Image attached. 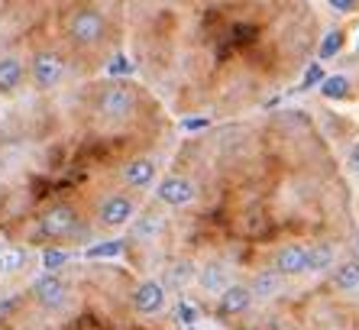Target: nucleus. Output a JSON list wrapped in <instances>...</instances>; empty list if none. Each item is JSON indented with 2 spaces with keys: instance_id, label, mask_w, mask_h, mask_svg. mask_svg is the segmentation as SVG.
Segmentation results:
<instances>
[{
  "instance_id": "2",
  "label": "nucleus",
  "mask_w": 359,
  "mask_h": 330,
  "mask_svg": "<svg viewBox=\"0 0 359 330\" xmlns=\"http://www.w3.org/2000/svg\"><path fill=\"white\" fill-rule=\"evenodd\" d=\"M220 330H359V253L346 249L334 269L304 289L256 305Z\"/></svg>"
},
{
  "instance_id": "11",
  "label": "nucleus",
  "mask_w": 359,
  "mask_h": 330,
  "mask_svg": "<svg viewBox=\"0 0 359 330\" xmlns=\"http://www.w3.org/2000/svg\"><path fill=\"white\" fill-rule=\"evenodd\" d=\"M346 165H350V172L359 175V143L350 149V156H346Z\"/></svg>"
},
{
  "instance_id": "3",
  "label": "nucleus",
  "mask_w": 359,
  "mask_h": 330,
  "mask_svg": "<svg viewBox=\"0 0 359 330\" xmlns=\"http://www.w3.org/2000/svg\"><path fill=\"white\" fill-rule=\"evenodd\" d=\"M110 20L107 13L94 4H81V7L68 10L65 17V39L75 52H84V55H97L104 46L110 42Z\"/></svg>"
},
{
  "instance_id": "9",
  "label": "nucleus",
  "mask_w": 359,
  "mask_h": 330,
  "mask_svg": "<svg viewBox=\"0 0 359 330\" xmlns=\"http://www.w3.org/2000/svg\"><path fill=\"white\" fill-rule=\"evenodd\" d=\"M324 78H327V74H324V68H320V62H314V65H311V72L304 74V88H314V84H320Z\"/></svg>"
},
{
  "instance_id": "10",
  "label": "nucleus",
  "mask_w": 359,
  "mask_h": 330,
  "mask_svg": "<svg viewBox=\"0 0 359 330\" xmlns=\"http://www.w3.org/2000/svg\"><path fill=\"white\" fill-rule=\"evenodd\" d=\"M327 4H330L337 13H353V10L359 7V0H327Z\"/></svg>"
},
{
  "instance_id": "7",
  "label": "nucleus",
  "mask_w": 359,
  "mask_h": 330,
  "mask_svg": "<svg viewBox=\"0 0 359 330\" xmlns=\"http://www.w3.org/2000/svg\"><path fill=\"white\" fill-rule=\"evenodd\" d=\"M320 94H324L327 100H353L356 98L353 81L346 74H330V78H324V81H320Z\"/></svg>"
},
{
  "instance_id": "4",
  "label": "nucleus",
  "mask_w": 359,
  "mask_h": 330,
  "mask_svg": "<svg viewBox=\"0 0 359 330\" xmlns=\"http://www.w3.org/2000/svg\"><path fill=\"white\" fill-rule=\"evenodd\" d=\"M68 68H72V62H68V55L62 49H55V46H39V49H33L29 58H26L29 88H33L36 94L59 91L68 78Z\"/></svg>"
},
{
  "instance_id": "6",
  "label": "nucleus",
  "mask_w": 359,
  "mask_h": 330,
  "mask_svg": "<svg viewBox=\"0 0 359 330\" xmlns=\"http://www.w3.org/2000/svg\"><path fill=\"white\" fill-rule=\"evenodd\" d=\"M29 84V72H26V58L17 52H4L0 55V98H17Z\"/></svg>"
},
{
  "instance_id": "1",
  "label": "nucleus",
  "mask_w": 359,
  "mask_h": 330,
  "mask_svg": "<svg viewBox=\"0 0 359 330\" xmlns=\"http://www.w3.org/2000/svg\"><path fill=\"white\" fill-rule=\"evenodd\" d=\"M0 330H191L159 279L110 259L42 269L0 301Z\"/></svg>"
},
{
  "instance_id": "8",
  "label": "nucleus",
  "mask_w": 359,
  "mask_h": 330,
  "mask_svg": "<svg viewBox=\"0 0 359 330\" xmlns=\"http://www.w3.org/2000/svg\"><path fill=\"white\" fill-rule=\"evenodd\" d=\"M343 46H346V29H334V33H327V36H324V42H320V49H318L320 62H327V58L340 55Z\"/></svg>"
},
{
  "instance_id": "5",
  "label": "nucleus",
  "mask_w": 359,
  "mask_h": 330,
  "mask_svg": "<svg viewBox=\"0 0 359 330\" xmlns=\"http://www.w3.org/2000/svg\"><path fill=\"white\" fill-rule=\"evenodd\" d=\"M39 265V253L0 237V275H26Z\"/></svg>"
}]
</instances>
